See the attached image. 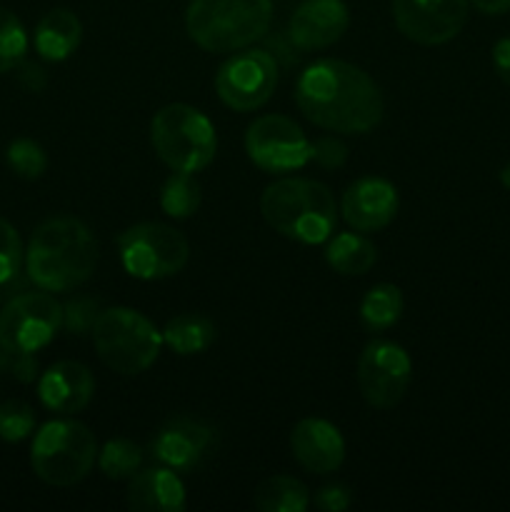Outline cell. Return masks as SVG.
<instances>
[{"mask_svg": "<svg viewBox=\"0 0 510 512\" xmlns=\"http://www.w3.org/2000/svg\"><path fill=\"white\" fill-rule=\"evenodd\" d=\"M300 113L318 128L338 135L370 133L383 120L385 100L363 68L345 60H318L295 85Z\"/></svg>", "mask_w": 510, "mask_h": 512, "instance_id": "cell-1", "label": "cell"}, {"mask_svg": "<svg viewBox=\"0 0 510 512\" xmlns=\"http://www.w3.org/2000/svg\"><path fill=\"white\" fill-rule=\"evenodd\" d=\"M98 265V243L83 220L58 215L40 223L25 250L28 278L48 293H65L83 285Z\"/></svg>", "mask_w": 510, "mask_h": 512, "instance_id": "cell-2", "label": "cell"}, {"mask_svg": "<svg viewBox=\"0 0 510 512\" xmlns=\"http://www.w3.org/2000/svg\"><path fill=\"white\" fill-rule=\"evenodd\" d=\"M265 223L283 238L320 245L335 233L338 208L328 185L310 178H280L260 195Z\"/></svg>", "mask_w": 510, "mask_h": 512, "instance_id": "cell-3", "label": "cell"}, {"mask_svg": "<svg viewBox=\"0 0 510 512\" xmlns=\"http://www.w3.org/2000/svg\"><path fill=\"white\" fill-rule=\"evenodd\" d=\"M273 23V0H190L185 30L208 53H235L265 38Z\"/></svg>", "mask_w": 510, "mask_h": 512, "instance_id": "cell-4", "label": "cell"}, {"mask_svg": "<svg viewBox=\"0 0 510 512\" xmlns=\"http://www.w3.org/2000/svg\"><path fill=\"white\" fill-rule=\"evenodd\" d=\"M150 143L158 158L175 173L208 168L218 150V135L205 113L188 103H170L150 120Z\"/></svg>", "mask_w": 510, "mask_h": 512, "instance_id": "cell-5", "label": "cell"}, {"mask_svg": "<svg viewBox=\"0 0 510 512\" xmlns=\"http://www.w3.org/2000/svg\"><path fill=\"white\" fill-rule=\"evenodd\" d=\"M98 358L120 375H140L158 360L163 333L133 308H103L93 330Z\"/></svg>", "mask_w": 510, "mask_h": 512, "instance_id": "cell-6", "label": "cell"}, {"mask_svg": "<svg viewBox=\"0 0 510 512\" xmlns=\"http://www.w3.org/2000/svg\"><path fill=\"white\" fill-rule=\"evenodd\" d=\"M98 453V440L88 425L70 418L50 420L35 433L30 465L43 483L70 488L93 470Z\"/></svg>", "mask_w": 510, "mask_h": 512, "instance_id": "cell-7", "label": "cell"}, {"mask_svg": "<svg viewBox=\"0 0 510 512\" xmlns=\"http://www.w3.org/2000/svg\"><path fill=\"white\" fill-rule=\"evenodd\" d=\"M120 263L138 280H163L180 273L188 263V240L165 223L130 225L118 238Z\"/></svg>", "mask_w": 510, "mask_h": 512, "instance_id": "cell-8", "label": "cell"}, {"mask_svg": "<svg viewBox=\"0 0 510 512\" xmlns=\"http://www.w3.org/2000/svg\"><path fill=\"white\" fill-rule=\"evenodd\" d=\"M278 85V60L268 50L243 48L235 50L215 75V93L238 113L258 110L273 98Z\"/></svg>", "mask_w": 510, "mask_h": 512, "instance_id": "cell-9", "label": "cell"}, {"mask_svg": "<svg viewBox=\"0 0 510 512\" xmlns=\"http://www.w3.org/2000/svg\"><path fill=\"white\" fill-rule=\"evenodd\" d=\"M63 328V305L43 293L15 295L0 310V345L13 353H38Z\"/></svg>", "mask_w": 510, "mask_h": 512, "instance_id": "cell-10", "label": "cell"}, {"mask_svg": "<svg viewBox=\"0 0 510 512\" xmlns=\"http://www.w3.org/2000/svg\"><path fill=\"white\" fill-rule=\"evenodd\" d=\"M245 153L265 173L283 175L310 163V140L288 115H260L248 125Z\"/></svg>", "mask_w": 510, "mask_h": 512, "instance_id": "cell-11", "label": "cell"}, {"mask_svg": "<svg viewBox=\"0 0 510 512\" xmlns=\"http://www.w3.org/2000/svg\"><path fill=\"white\" fill-rule=\"evenodd\" d=\"M413 375V363L403 345L393 340H373L358 360V390L375 410H390L403 400Z\"/></svg>", "mask_w": 510, "mask_h": 512, "instance_id": "cell-12", "label": "cell"}, {"mask_svg": "<svg viewBox=\"0 0 510 512\" xmlns=\"http://www.w3.org/2000/svg\"><path fill=\"white\" fill-rule=\"evenodd\" d=\"M470 0H393L400 33L418 45H443L463 30Z\"/></svg>", "mask_w": 510, "mask_h": 512, "instance_id": "cell-13", "label": "cell"}, {"mask_svg": "<svg viewBox=\"0 0 510 512\" xmlns=\"http://www.w3.org/2000/svg\"><path fill=\"white\" fill-rule=\"evenodd\" d=\"M215 448V430L193 418H175L155 433L153 458L175 473H190Z\"/></svg>", "mask_w": 510, "mask_h": 512, "instance_id": "cell-14", "label": "cell"}, {"mask_svg": "<svg viewBox=\"0 0 510 512\" xmlns=\"http://www.w3.org/2000/svg\"><path fill=\"white\" fill-rule=\"evenodd\" d=\"M398 190L390 180L385 178H360L343 193L340 200V213L345 223L358 233H375L383 230L385 225L393 223L398 215Z\"/></svg>", "mask_w": 510, "mask_h": 512, "instance_id": "cell-15", "label": "cell"}, {"mask_svg": "<svg viewBox=\"0 0 510 512\" xmlns=\"http://www.w3.org/2000/svg\"><path fill=\"white\" fill-rule=\"evenodd\" d=\"M350 25L343 0H305L288 23V38L300 50H320L338 43Z\"/></svg>", "mask_w": 510, "mask_h": 512, "instance_id": "cell-16", "label": "cell"}, {"mask_svg": "<svg viewBox=\"0 0 510 512\" xmlns=\"http://www.w3.org/2000/svg\"><path fill=\"white\" fill-rule=\"evenodd\" d=\"M293 458L313 475H330L343 465L345 440L333 423L323 418H305L290 433Z\"/></svg>", "mask_w": 510, "mask_h": 512, "instance_id": "cell-17", "label": "cell"}, {"mask_svg": "<svg viewBox=\"0 0 510 512\" xmlns=\"http://www.w3.org/2000/svg\"><path fill=\"white\" fill-rule=\"evenodd\" d=\"M93 393V373L83 363H75V360H60V363L50 365L38 380V398L50 413H80L90 405Z\"/></svg>", "mask_w": 510, "mask_h": 512, "instance_id": "cell-18", "label": "cell"}, {"mask_svg": "<svg viewBox=\"0 0 510 512\" xmlns=\"http://www.w3.org/2000/svg\"><path fill=\"white\" fill-rule=\"evenodd\" d=\"M128 508L135 512H183L185 488L183 480L170 468H150L130 478Z\"/></svg>", "mask_w": 510, "mask_h": 512, "instance_id": "cell-19", "label": "cell"}, {"mask_svg": "<svg viewBox=\"0 0 510 512\" xmlns=\"http://www.w3.org/2000/svg\"><path fill=\"white\" fill-rule=\"evenodd\" d=\"M80 40H83V25L78 15L68 8H55L45 13L35 28V50L40 58L53 60V63L68 60L78 50Z\"/></svg>", "mask_w": 510, "mask_h": 512, "instance_id": "cell-20", "label": "cell"}, {"mask_svg": "<svg viewBox=\"0 0 510 512\" xmlns=\"http://www.w3.org/2000/svg\"><path fill=\"white\" fill-rule=\"evenodd\" d=\"M325 260L340 275H365L378 260V250L358 233H338L328 238Z\"/></svg>", "mask_w": 510, "mask_h": 512, "instance_id": "cell-21", "label": "cell"}, {"mask_svg": "<svg viewBox=\"0 0 510 512\" xmlns=\"http://www.w3.org/2000/svg\"><path fill=\"white\" fill-rule=\"evenodd\" d=\"M213 320L198 313H183L168 320L163 330V343L178 355H200L215 343Z\"/></svg>", "mask_w": 510, "mask_h": 512, "instance_id": "cell-22", "label": "cell"}, {"mask_svg": "<svg viewBox=\"0 0 510 512\" xmlns=\"http://www.w3.org/2000/svg\"><path fill=\"white\" fill-rule=\"evenodd\" d=\"M253 505L260 512H305L310 508V493L290 475H273L255 488Z\"/></svg>", "mask_w": 510, "mask_h": 512, "instance_id": "cell-23", "label": "cell"}, {"mask_svg": "<svg viewBox=\"0 0 510 512\" xmlns=\"http://www.w3.org/2000/svg\"><path fill=\"white\" fill-rule=\"evenodd\" d=\"M403 315V293L400 288L390 283H380L365 293L363 303H360V320L373 333H383V330L393 328Z\"/></svg>", "mask_w": 510, "mask_h": 512, "instance_id": "cell-24", "label": "cell"}, {"mask_svg": "<svg viewBox=\"0 0 510 512\" xmlns=\"http://www.w3.org/2000/svg\"><path fill=\"white\" fill-rule=\"evenodd\" d=\"M160 208L170 218H190L200 208V183L193 178V173H175L170 175L160 190Z\"/></svg>", "mask_w": 510, "mask_h": 512, "instance_id": "cell-25", "label": "cell"}, {"mask_svg": "<svg viewBox=\"0 0 510 512\" xmlns=\"http://www.w3.org/2000/svg\"><path fill=\"white\" fill-rule=\"evenodd\" d=\"M98 465L108 480H130L143 465V450L133 440H108L98 453Z\"/></svg>", "mask_w": 510, "mask_h": 512, "instance_id": "cell-26", "label": "cell"}, {"mask_svg": "<svg viewBox=\"0 0 510 512\" xmlns=\"http://www.w3.org/2000/svg\"><path fill=\"white\" fill-rule=\"evenodd\" d=\"M28 50V35L18 15L8 8H0V75L18 68Z\"/></svg>", "mask_w": 510, "mask_h": 512, "instance_id": "cell-27", "label": "cell"}, {"mask_svg": "<svg viewBox=\"0 0 510 512\" xmlns=\"http://www.w3.org/2000/svg\"><path fill=\"white\" fill-rule=\"evenodd\" d=\"M5 160H8L10 170L23 180H38L48 168V155H45L43 145L30 138L13 140L5 150Z\"/></svg>", "mask_w": 510, "mask_h": 512, "instance_id": "cell-28", "label": "cell"}, {"mask_svg": "<svg viewBox=\"0 0 510 512\" xmlns=\"http://www.w3.org/2000/svg\"><path fill=\"white\" fill-rule=\"evenodd\" d=\"M35 430V413L23 400H5L0 403V440L20 443Z\"/></svg>", "mask_w": 510, "mask_h": 512, "instance_id": "cell-29", "label": "cell"}, {"mask_svg": "<svg viewBox=\"0 0 510 512\" xmlns=\"http://www.w3.org/2000/svg\"><path fill=\"white\" fill-rule=\"evenodd\" d=\"M23 265V243L13 225L0 218V285L10 283Z\"/></svg>", "mask_w": 510, "mask_h": 512, "instance_id": "cell-30", "label": "cell"}, {"mask_svg": "<svg viewBox=\"0 0 510 512\" xmlns=\"http://www.w3.org/2000/svg\"><path fill=\"white\" fill-rule=\"evenodd\" d=\"M100 303L93 298H73L63 305V328L70 335H88L100 315Z\"/></svg>", "mask_w": 510, "mask_h": 512, "instance_id": "cell-31", "label": "cell"}, {"mask_svg": "<svg viewBox=\"0 0 510 512\" xmlns=\"http://www.w3.org/2000/svg\"><path fill=\"white\" fill-rule=\"evenodd\" d=\"M0 373L20 380V383H33L38 378V360L33 353H13L0 345Z\"/></svg>", "mask_w": 510, "mask_h": 512, "instance_id": "cell-32", "label": "cell"}, {"mask_svg": "<svg viewBox=\"0 0 510 512\" xmlns=\"http://www.w3.org/2000/svg\"><path fill=\"white\" fill-rule=\"evenodd\" d=\"M345 158H348V148L335 135H323L315 143H310V160H315L323 168H340Z\"/></svg>", "mask_w": 510, "mask_h": 512, "instance_id": "cell-33", "label": "cell"}, {"mask_svg": "<svg viewBox=\"0 0 510 512\" xmlns=\"http://www.w3.org/2000/svg\"><path fill=\"white\" fill-rule=\"evenodd\" d=\"M353 503V493L345 485H325L315 495V508L325 512H343Z\"/></svg>", "mask_w": 510, "mask_h": 512, "instance_id": "cell-34", "label": "cell"}, {"mask_svg": "<svg viewBox=\"0 0 510 512\" xmlns=\"http://www.w3.org/2000/svg\"><path fill=\"white\" fill-rule=\"evenodd\" d=\"M18 80L25 90L30 93H40V90L48 85V78H45V70L35 63H18Z\"/></svg>", "mask_w": 510, "mask_h": 512, "instance_id": "cell-35", "label": "cell"}, {"mask_svg": "<svg viewBox=\"0 0 510 512\" xmlns=\"http://www.w3.org/2000/svg\"><path fill=\"white\" fill-rule=\"evenodd\" d=\"M493 68L505 85H510V35L493 45Z\"/></svg>", "mask_w": 510, "mask_h": 512, "instance_id": "cell-36", "label": "cell"}, {"mask_svg": "<svg viewBox=\"0 0 510 512\" xmlns=\"http://www.w3.org/2000/svg\"><path fill=\"white\" fill-rule=\"evenodd\" d=\"M470 3L485 15H500L510 10V0H470Z\"/></svg>", "mask_w": 510, "mask_h": 512, "instance_id": "cell-37", "label": "cell"}, {"mask_svg": "<svg viewBox=\"0 0 510 512\" xmlns=\"http://www.w3.org/2000/svg\"><path fill=\"white\" fill-rule=\"evenodd\" d=\"M498 178H500V183H503V188H508V190H510V163L505 165L503 170H500Z\"/></svg>", "mask_w": 510, "mask_h": 512, "instance_id": "cell-38", "label": "cell"}]
</instances>
